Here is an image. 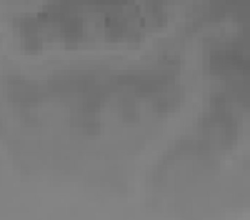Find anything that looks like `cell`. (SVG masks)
I'll return each instance as SVG.
<instances>
[{
	"mask_svg": "<svg viewBox=\"0 0 250 220\" xmlns=\"http://www.w3.org/2000/svg\"><path fill=\"white\" fill-rule=\"evenodd\" d=\"M198 135L208 143L213 153H228L238 140V118L233 108L210 105L198 120Z\"/></svg>",
	"mask_w": 250,
	"mask_h": 220,
	"instance_id": "6da1fadb",
	"label": "cell"
},
{
	"mask_svg": "<svg viewBox=\"0 0 250 220\" xmlns=\"http://www.w3.org/2000/svg\"><path fill=\"white\" fill-rule=\"evenodd\" d=\"M8 95H10V100H13L15 108H20V110H33L40 100H43L45 90L40 88V85H35L33 80L15 75V78L8 80Z\"/></svg>",
	"mask_w": 250,
	"mask_h": 220,
	"instance_id": "7a4b0ae2",
	"label": "cell"
},
{
	"mask_svg": "<svg viewBox=\"0 0 250 220\" xmlns=\"http://www.w3.org/2000/svg\"><path fill=\"white\" fill-rule=\"evenodd\" d=\"M183 100H185L183 88H180L178 83H173V85H168L165 90H160L158 95H153V98H150V105H153L155 113L168 115V113H175V110L183 105Z\"/></svg>",
	"mask_w": 250,
	"mask_h": 220,
	"instance_id": "3957f363",
	"label": "cell"
},
{
	"mask_svg": "<svg viewBox=\"0 0 250 220\" xmlns=\"http://www.w3.org/2000/svg\"><path fill=\"white\" fill-rule=\"evenodd\" d=\"M70 125H73V130H78L83 135H95L100 130V113L98 110H73Z\"/></svg>",
	"mask_w": 250,
	"mask_h": 220,
	"instance_id": "277c9868",
	"label": "cell"
}]
</instances>
